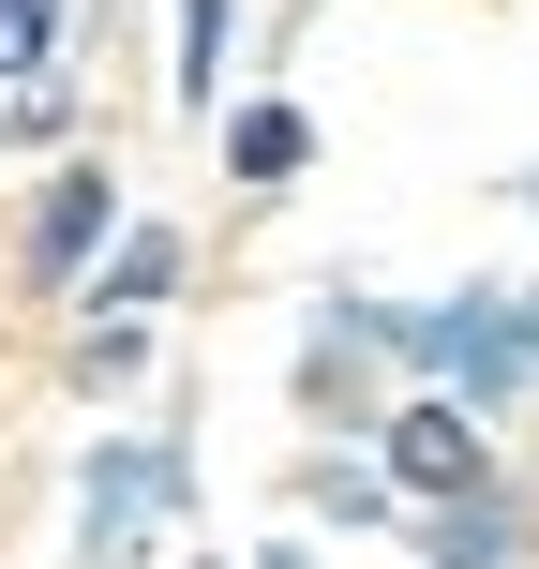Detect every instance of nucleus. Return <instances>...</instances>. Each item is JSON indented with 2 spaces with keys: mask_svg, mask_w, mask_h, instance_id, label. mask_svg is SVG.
<instances>
[{
  "mask_svg": "<svg viewBox=\"0 0 539 569\" xmlns=\"http://www.w3.org/2000/svg\"><path fill=\"white\" fill-rule=\"evenodd\" d=\"M375 480H390L405 510H450V495H480V480H495V435H480V405H450V390H405V405H375Z\"/></svg>",
  "mask_w": 539,
  "mask_h": 569,
  "instance_id": "3",
  "label": "nucleus"
},
{
  "mask_svg": "<svg viewBox=\"0 0 539 569\" xmlns=\"http://www.w3.org/2000/svg\"><path fill=\"white\" fill-rule=\"evenodd\" d=\"M300 510H315V525H345V540H375V525H390L405 495L375 480V465H315V480H300Z\"/></svg>",
  "mask_w": 539,
  "mask_h": 569,
  "instance_id": "9",
  "label": "nucleus"
},
{
  "mask_svg": "<svg viewBox=\"0 0 539 569\" xmlns=\"http://www.w3.org/2000/svg\"><path fill=\"white\" fill-rule=\"evenodd\" d=\"M196 569H226V555H196Z\"/></svg>",
  "mask_w": 539,
  "mask_h": 569,
  "instance_id": "13",
  "label": "nucleus"
},
{
  "mask_svg": "<svg viewBox=\"0 0 539 569\" xmlns=\"http://www.w3.org/2000/svg\"><path fill=\"white\" fill-rule=\"evenodd\" d=\"M60 60V0H0V76H46Z\"/></svg>",
  "mask_w": 539,
  "mask_h": 569,
  "instance_id": "10",
  "label": "nucleus"
},
{
  "mask_svg": "<svg viewBox=\"0 0 539 569\" xmlns=\"http://www.w3.org/2000/svg\"><path fill=\"white\" fill-rule=\"evenodd\" d=\"M300 166H315V120L300 106H240L226 120V180H240V196H285Z\"/></svg>",
  "mask_w": 539,
  "mask_h": 569,
  "instance_id": "6",
  "label": "nucleus"
},
{
  "mask_svg": "<svg viewBox=\"0 0 539 569\" xmlns=\"http://www.w3.org/2000/svg\"><path fill=\"white\" fill-rule=\"evenodd\" d=\"M510 196H525V210H539V166H525V180H510Z\"/></svg>",
  "mask_w": 539,
  "mask_h": 569,
  "instance_id": "12",
  "label": "nucleus"
},
{
  "mask_svg": "<svg viewBox=\"0 0 539 569\" xmlns=\"http://www.w3.org/2000/svg\"><path fill=\"white\" fill-rule=\"evenodd\" d=\"M256 569H315V540H270V555H256Z\"/></svg>",
  "mask_w": 539,
  "mask_h": 569,
  "instance_id": "11",
  "label": "nucleus"
},
{
  "mask_svg": "<svg viewBox=\"0 0 539 569\" xmlns=\"http://www.w3.org/2000/svg\"><path fill=\"white\" fill-rule=\"evenodd\" d=\"M375 345H390L420 390H450V405H510L539 375V300H495V284H465V300H390Z\"/></svg>",
  "mask_w": 539,
  "mask_h": 569,
  "instance_id": "1",
  "label": "nucleus"
},
{
  "mask_svg": "<svg viewBox=\"0 0 539 569\" xmlns=\"http://www.w3.org/2000/svg\"><path fill=\"white\" fill-rule=\"evenodd\" d=\"M76 495H90V555L136 569L166 525H196V450H180V435H90Z\"/></svg>",
  "mask_w": 539,
  "mask_h": 569,
  "instance_id": "2",
  "label": "nucleus"
},
{
  "mask_svg": "<svg viewBox=\"0 0 539 569\" xmlns=\"http://www.w3.org/2000/svg\"><path fill=\"white\" fill-rule=\"evenodd\" d=\"M106 226H120V180L106 166H60L46 196H30V226H16V284H30V300H76V270L106 256Z\"/></svg>",
  "mask_w": 539,
  "mask_h": 569,
  "instance_id": "4",
  "label": "nucleus"
},
{
  "mask_svg": "<svg viewBox=\"0 0 539 569\" xmlns=\"http://www.w3.org/2000/svg\"><path fill=\"white\" fill-rule=\"evenodd\" d=\"M76 300H106V315H150V300H180V226H106V256L76 270Z\"/></svg>",
  "mask_w": 539,
  "mask_h": 569,
  "instance_id": "5",
  "label": "nucleus"
},
{
  "mask_svg": "<svg viewBox=\"0 0 539 569\" xmlns=\"http://www.w3.org/2000/svg\"><path fill=\"white\" fill-rule=\"evenodd\" d=\"M226 46H240V0H180V46H166V90L180 106H226Z\"/></svg>",
  "mask_w": 539,
  "mask_h": 569,
  "instance_id": "8",
  "label": "nucleus"
},
{
  "mask_svg": "<svg viewBox=\"0 0 539 569\" xmlns=\"http://www.w3.org/2000/svg\"><path fill=\"white\" fill-rule=\"evenodd\" d=\"M420 555H435V569H510V555H525V525H510V495L480 480V495H450V510L420 525Z\"/></svg>",
  "mask_w": 539,
  "mask_h": 569,
  "instance_id": "7",
  "label": "nucleus"
}]
</instances>
